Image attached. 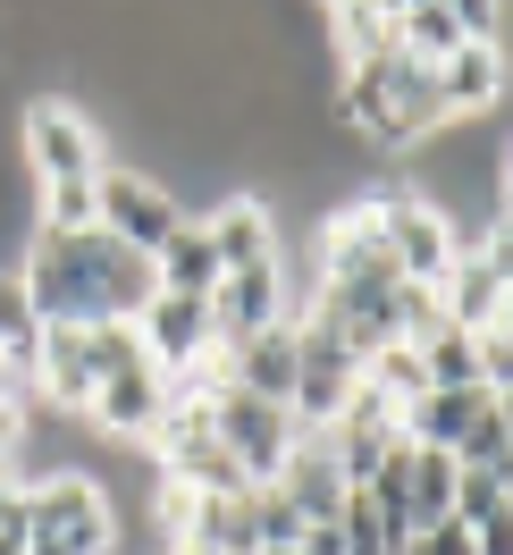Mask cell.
Wrapping results in <instances>:
<instances>
[{"instance_id": "obj_28", "label": "cell", "mask_w": 513, "mask_h": 555, "mask_svg": "<svg viewBox=\"0 0 513 555\" xmlns=\"http://www.w3.org/2000/svg\"><path fill=\"white\" fill-rule=\"evenodd\" d=\"M270 555H304V547H270Z\"/></svg>"}, {"instance_id": "obj_10", "label": "cell", "mask_w": 513, "mask_h": 555, "mask_svg": "<svg viewBox=\"0 0 513 555\" xmlns=\"http://www.w3.org/2000/svg\"><path fill=\"white\" fill-rule=\"evenodd\" d=\"M295 312L286 304V270H228L219 286H210V337H219V353H236L244 337H261V328H278V320Z\"/></svg>"}, {"instance_id": "obj_18", "label": "cell", "mask_w": 513, "mask_h": 555, "mask_svg": "<svg viewBox=\"0 0 513 555\" xmlns=\"http://www.w3.org/2000/svg\"><path fill=\"white\" fill-rule=\"evenodd\" d=\"M405 521H412V530L454 521V454H421V447H405Z\"/></svg>"}, {"instance_id": "obj_17", "label": "cell", "mask_w": 513, "mask_h": 555, "mask_svg": "<svg viewBox=\"0 0 513 555\" xmlns=\"http://www.w3.org/2000/svg\"><path fill=\"white\" fill-rule=\"evenodd\" d=\"M329 42H337V76L379 60V51H396V9H379V0H345L329 9Z\"/></svg>"}, {"instance_id": "obj_9", "label": "cell", "mask_w": 513, "mask_h": 555, "mask_svg": "<svg viewBox=\"0 0 513 555\" xmlns=\"http://www.w3.org/2000/svg\"><path fill=\"white\" fill-rule=\"evenodd\" d=\"M136 346L161 379H194L203 362H219V337H210V304L203 295H152L136 312Z\"/></svg>"}, {"instance_id": "obj_8", "label": "cell", "mask_w": 513, "mask_h": 555, "mask_svg": "<svg viewBox=\"0 0 513 555\" xmlns=\"http://www.w3.org/2000/svg\"><path fill=\"white\" fill-rule=\"evenodd\" d=\"M354 387H362V362L345 353V337H329V328H311V320L295 312V387H286L295 429H329Z\"/></svg>"}, {"instance_id": "obj_26", "label": "cell", "mask_w": 513, "mask_h": 555, "mask_svg": "<svg viewBox=\"0 0 513 555\" xmlns=\"http://www.w3.org/2000/svg\"><path fill=\"white\" fill-rule=\"evenodd\" d=\"M26 539H35V496L26 480H0V555H26Z\"/></svg>"}, {"instance_id": "obj_7", "label": "cell", "mask_w": 513, "mask_h": 555, "mask_svg": "<svg viewBox=\"0 0 513 555\" xmlns=\"http://www.w3.org/2000/svg\"><path fill=\"white\" fill-rule=\"evenodd\" d=\"M210 438L228 447V463H236L253 488H270L278 463L295 454V413H286V404H261V396H236V387H219V396H210Z\"/></svg>"}, {"instance_id": "obj_21", "label": "cell", "mask_w": 513, "mask_h": 555, "mask_svg": "<svg viewBox=\"0 0 513 555\" xmlns=\"http://www.w3.org/2000/svg\"><path fill=\"white\" fill-rule=\"evenodd\" d=\"M362 387H371V396H387L396 413H405L412 396H429V371H421V346H405V337H396V346H379L371 362H362Z\"/></svg>"}, {"instance_id": "obj_4", "label": "cell", "mask_w": 513, "mask_h": 555, "mask_svg": "<svg viewBox=\"0 0 513 555\" xmlns=\"http://www.w3.org/2000/svg\"><path fill=\"white\" fill-rule=\"evenodd\" d=\"M93 228L127 253H161V244L185 228V203L177 185H161L152 169H102L93 177Z\"/></svg>"}, {"instance_id": "obj_13", "label": "cell", "mask_w": 513, "mask_h": 555, "mask_svg": "<svg viewBox=\"0 0 513 555\" xmlns=\"http://www.w3.org/2000/svg\"><path fill=\"white\" fill-rule=\"evenodd\" d=\"M429 76H438L446 127H472V118H488V109H505V51H479V42H463V51H446Z\"/></svg>"}, {"instance_id": "obj_29", "label": "cell", "mask_w": 513, "mask_h": 555, "mask_svg": "<svg viewBox=\"0 0 513 555\" xmlns=\"http://www.w3.org/2000/svg\"><path fill=\"white\" fill-rule=\"evenodd\" d=\"M0 480H9V472H0Z\"/></svg>"}, {"instance_id": "obj_25", "label": "cell", "mask_w": 513, "mask_h": 555, "mask_svg": "<svg viewBox=\"0 0 513 555\" xmlns=\"http://www.w3.org/2000/svg\"><path fill=\"white\" fill-rule=\"evenodd\" d=\"M472 371H479V396H505L513 387V320L472 328Z\"/></svg>"}, {"instance_id": "obj_5", "label": "cell", "mask_w": 513, "mask_h": 555, "mask_svg": "<svg viewBox=\"0 0 513 555\" xmlns=\"http://www.w3.org/2000/svg\"><path fill=\"white\" fill-rule=\"evenodd\" d=\"M17 152H26L35 185L102 177V135H93V118H85L68 93H35V102H26V118H17Z\"/></svg>"}, {"instance_id": "obj_11", "label": "cell", "mask_w": 513, "mask_h": 555, "mask_svg": "<svg viewBox=\"0 0 513 555\" xmlns=\"http://www.w3.org/2000/svg\"><path fill=\"white\" fill-rule=\"evenodd\" d=\"M161 413H169V379H161L152 362L110 371V379L93 387V404H85V421H93V429H110V438H143V447H152Z\"/></svg>"}, {"instance_id": "obj_24", "label": "cell", "mask_w": 513, "mask_h": 555, "mask_svg": "<svg viewBox=\"0 0 513 555\" xmlns=\"http://www.w3.org/2000/svg\"><path fill=\"white\" fill-rule=\"evenodd\" d=\"M421 371H429V387H479V371H472V337H463V328H438V337L421 346Z\"/></svg>"}, {"instance_id": "obj_19", "label": "cell", "mask_w": 513, "mask_h": 555, "mask_svg": "<svg viewBox=\"0 0 513 555\" xmlns=\"http://www.w3.org/2000/svg\"><path fill=\"white\" fill-rule=\"evenodd\" d=\"M454 472H513V396H488L454 447Z\"/></svg>"}, {"instance_id": "obj_22", "label": "cell", "mask_w": 513, "mask_h": 555, "mask_svg": "<svg viewBox=\"0 0 513 555\" xmlns=\"http://www.w3.org/2000/svg\"><path fill=\"white\" fill-rule=\"evenodd\" d=\"M35 337H42V320H35V295H26V278L0 270V362L35 371Z\"/></svg>"}, {"instance_id": "obj_12", "label": "cell", "mask_w": 513, "mask_h": 555, "mask_svg": "<svg viewBox=\"0 0 513 555\" xmlns=\"http://www.w3.org/2000/svg\"><path fill=\"white\" fill-rule=\"evenodd\" d=\"M203 236L219 253V278L228 270H270L278 261V210L261 194H228V203L203 210Z\"/></svg>"}, {"instance_id": "obj_27", "label": "cell", "mask_w": 513, "mask_h": 555, "mask_svg": "<svg viewBox=\"0 0 513 555\" xmlns=\"http://www.w3.org/2000/svg\"><path fill=\"white\" fill-rule=\"evenodd\" d=\"M396 555H472V530H463V521H429V530H412Z\"/></svg>"}, {"instance_id": "obj_16", "label": "cell", "mask_w": 513, "mask_h": 555, "mask_svg": "<svg viewBox=\"0 0 513 555\" xmlns=\"http://www.w3.org/2000/svg\"><path fill=\"white\" fill-rule=\"evenodd\" d=\"M152 278H161V295H203V304H210V286H219V253H210L203 219H185V228L152 253Z\"/></svg>"}, {"instance_id": "obj_1", "label": "cell", "mask_w": 513, "mask_h": 555, "mask_svg": "<svg viewBox=\"0 0 513 555\" xmlns=\"http://www.w3.org/2000/svg\"><path fill=\"white\" fill-rule=\"evenodd\" d=\"M26 295H35V320H60V328H102V320H136L152 295H161V278H152V253H127V244H110L102 228H85V236H26Z\"/></svg>"}, {"instance_id": "obj_23", "label": "cell", "mask_w": 513, "mask_h": 555, "mask_svg": "<svg viewBox=\"0 0 513 555\" xmlns=\"http://www.w3.org/2000/svg\"><path fill=\"white\" fill-rule=\"evenodd\" d=\"M244 521H253V547H261V555H270V547H304V530H311L278 488H253V496H244Z\"/></svg>"}, {"instance_id": "obj_20", "label": "cell", "mask_w": 513, "mask_h": 555, "mask_svg": "<svg viewBox=\"0 0 513 555\" xmlns=\"http://www.w3.org/2000/svg\"><path fill=\"white\" fill-rule=\"evenodd\" d=\"M454 521L463 530H513V472H454Z\"/></svg>"}, {"instance_id": "obj_3", "label": "cell", "mask_w": 513, "mask_h": 555, "mask_svg": "<svg viewBox=\"0 0 513 555\" xmlns=\"http://www.w3.org/2000/svg\"><path fill=\"white\" fill-rule=\"evenodd\" d=\"M35 496V539L26 555H102L118 539V514H110V488L93 472H42L26 480Z\"/></svg>"}, {"instance_id": "obj_6", "label": "cell", "mask_w": 513, "mask_h": 555, "mask_svg": "<svg viewBox=\"0 0 513 555\" xmlns=\"http://www.w3.org/2000/svg\"><path fill=\"white\" fill-rule=\"evenodd\" d=\"M438 312H446V328H497V320H513V228L497 219L479 244H463V261L446 270V286H438Z\"/></svg>"}, {"instance_id": "obj_2", "label": "cell", "mask_w": 513, "mask_h": 555, "mask_svg": "<svg viewBox=\"0 0 513 555\" xmlns=\"http://www.w3.org/2000/svg\"><path fill=\"white\" fill-rule=\"evenodd\" d=\"M337 118H354L371 143H429L446 127L438 76L421 60H405V51H379V60L337 76Z\"/></svg>"}, {"instance_id": "obj_14", "label": "cell", "mask_w": 513, "mask_h": 555, "mask_svg": "<svg viewBox=\"0 0 513 555\" xmlns=\"http://www.w3.org/2000/svg\"><path fill=\"white\" fill-rule=\"evenodd\" d=\"M219 379L236 387V396H261V404H286V387H295V312L261 328V337H244L236 353H219Z\"/></svg>"}, {"instance_id": "obj_15", "label": "cell", "mask_w": 513, "mask_h": 555, "mask_svg": "<svg viewBox=\"0 0 513 555\" xmlns=\"http://www.w3.org/2000/svg\"><path fill=\"white\" fill-rule=\"evenodd\" d=\"M479 404H488L479 387H429V396H412L405 413H396V438H405V447H421V454H454Z\"/></svg>"}]
</instances>
